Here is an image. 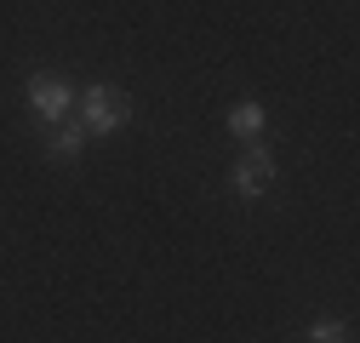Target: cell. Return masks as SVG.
Segmentation results:
<instances>
[{
  "label": "cell",
  "mask_w": 360,
  "mask_h": 343,
  "mask_svg": "<svg viewBox=\"0 0 360 343\" xmlns=\"http://www.w3.org/2000/svg\"><path fill=\"white\" fill-rule=\"evenodd\" d=\"M309 343H354V337H349L343 321H314L309 326Z\"/></svg>",
  "instance_id": "obj_6"
},
{
  "label": "cell",
  "mask_w": 360,
  "mask_h": 343,
  "mask_svg": "<svg viewBox=\"0 0 360 343\" xmlns=\"http://www.w3.org/2000/svg\"><path fill=\"white\" fill-rule=\"evenodd\" d=\"M275 166H281L275 149H269V143H252V149L235 160V195H240V200L269 195V183H275Z\"/></svg>",
  "instance_id": "obj_3"
},
{
  "label": "cell",
  "mask_w": 360,
  "mask_h": 343,
  "mask_svg": "<svg viewBox=\"0 0 360 343\" xmlns=\"http://www.w3.org/2000/svg\"><path fill=\"white\" fill-rule=\"evenodd\" d=\"M80 126H86V138H115L120 126H131V98L98 80L92 92L80 98Z\"/></svg>",
  "instance_id": "obj_1"
},
{
  "label": "cell",
  "mask_w": 360,
  "mask_h": 343,
  "mask_svg": "<svg viewBox=\"0 0 360 343\" xmlns=\"http://www.w3.org/2000/svg\"><path fill=\"white\" fill-rule=\"evenodd\" d=\"M229 132H235V138H257V132H263V103H252V98L235 103V109H229Z\"/></svg>",
  "instance_id": "obj_5"
},
{
  "label": "cell",
  "mask_w": 360,
  "mask_h": 343,
  "mask_svg": "<svg viewBox=\"0 0 360 343\" xmlns=\"http://www.w3.org/2000/svg\"><path fill=\"white\" fill-rule=\"evenodd\" d=\"M23 92H29V109L46 120V126L69 120V109H75V86H69L63 75H52V69H34V75L23 80Z\"/></svg>",
  "instance_id": "obj_2"
},
{
  "label": "cell",
  "mask_w": 360,
  "mask_h": 343,
  "mask_svg": "<svg viewBox=\"0 0 360 343\" xmlns=\"http://www.w3.org/2000/svg\"><path fill=\"white\" fill-rule=\"evenodd\" d=\"M86 149V126H69V120H58V132L46 138V155L52 160H75Z\"/></svg>",
  "instance_id": "obj_4"
}]
</instances>
